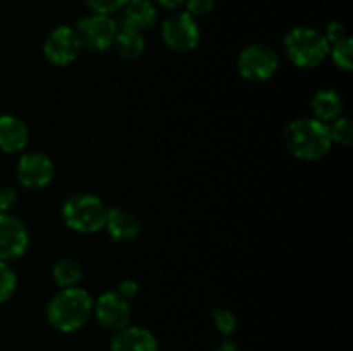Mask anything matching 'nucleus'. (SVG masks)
Instances as JSON below:
<instances>
[{
  "label": "nucleus",
  "mask_w": 353,
  "mask_h": 351,
  "mask_svg": "<svg viewBox=\"0 0 353 351\" xmlns=\"http://www.w3.org/2000/svg\"><path fill=\"white\" fill-rule=\"evenodd\" d=\"M283 141L293 157L307 162L319 160L333 147L327 124L316 117L292 120L283 133Z\"/></svg>",
  "instance_id": "f257e3e1"
},
{
  "label": "nucleus",
  "mask_w": 353,
  "mask_h": 351,
  "mask_svg": "<svg viewBox=\"0 0 353 351\" xmlns=\"http://www.w3.org/2000/svg\"><path fill=\"white\" fill-rule=\"evenodd\" d=\"M93 313V299L88 291L78 288H65L50 299L47 306V319L54 329L61 332H74L81 329Z\"/></svg>",
  "instance_id": "f03ea898"
},
{
  "label": "nucleus",
  "mask_w": 353,
  "mask_h": 351,
  "mask_svg": "<svg viewBox=\"0 0 353 351\" xmlns=\"http://www.w3.org/2000/svg\"><path fill=\"white\" fill-rule=\"evenodd\" d=\"M285 52L296 67H317L330 55V41L319 30L296 26L285 36Z\"/></svg>",
  "instance_id": "7ed1b4c3"
},
{
  "label": "nucleus",
  "mask_w": 353,
  "mask_h": 351,
  "mask_svg": "<svg viewBox=\"0 0 353 351\" xmlns=\"http://www.w3.org/2000/svg\"><path fill=\"white\" fill-rule=\"evenodd\" d=\"M107 209L102 200L88 193L69 196L62 206V219L69 229L76 233H99L105 227Z\"/></svg>",
  "instance_id": "20e7f679"
},
{
  "label": "nucleus",
  "mask_w": 353,
  "mask_h": 351,
  "mask_svg": "<svg viewBox=\"0 0 353 351\" xmlns=\"http://www.w3.org/2000/svg\"><path fill=\"white\" fill-rule=\"evenodd\" d=\"M238 71L245 79L254 83H262L271 79L279 67V57L269 45L254 43L238 55Z\"/></svg>",
  "instance_id": "39448f33"
},
{
  "label": "nucleus",
  "mask_w": 353,
  "mask_h": 351,
  "mask_svg": "<svg viewBox=\"0 0 353 351\" xmlns=\"http://www.w3.org/2000/svg\"><path fill=\"white\" fill-rule=\"evenodd\" d=\"M74 30L81 47L93 52H105L114 45L119 26L110 16L90 14V16L79 19Z\"/></svg>",
  "instance_id": "423d86ee"
},
{
  "label": "nucleus",
  "mask_w": 353,
  "mask_h": 351,
  "mask_svg": "<svg viewBox=\"0 0 353 351\" xmlns=\"http://www.w3.org/2000/svg\"><path fill=\"white\" fill-rule=\"evenodd\" d=\"M162 38L171 50L190 52L199 45V24L188 12H176L162 24Z\"/></svg>",
  "instance_id": "0eeeda50"
},
{
  "label": "nucleus",
  "mask_w": 353,
  "mask_h": 351,
  "mask_svg": "<svg viewBox=\"0 0 353 351\" xmlns=\"http://www.w3.org/2000/svg\"><path fill=\"white\" fill-rule=\"evenodd\" d=\"M79 38L71 26H57L47 34L43 41V54L54 65H69L78 57Z\"/></svg>",
  "instance_id": "6e6552de"
},
{
  "label": "nucleus",
  "mask_w": 353,
  "mask_h": 351,
  "mask_svg": "<svg viewBox=\"0 0 353 351\" xmlns=\"http://www.w3.org/2000/svg\"><path fill=\"white\" fill-rule=\"evenodd\" d=\"M93 313L102 327L109 330H119L130 326V299L121 296L117 291H107L100 295L97 301H93Z\"/></svg>",
  "instance_id": "1a4fd4ad"
},
{
  "label": "nucleus",
  "mask_w": 353,
  "mask_h": 351,
  "mask_svg": "<svg viewBox=\"0 0 353 351\" xmlns=\"http://www.w3.org/2000/svg\"><path fill=\"white\" fill-rule=\"evenodd\" d=\"M54 162L41 151L24 153L17 162L16 174L21 184L28 189H41L54 179Z\"/></svg>",
  "instance_id": "9d476101"
},
{
  "label": "nucleus",
  "mask_w": 353,
  "mask_h": 351,
  "mask_svg": "<svg viewBox=\"0 0 353 351\" xmlns=\"http://www.w3.org/2000/svg\"><path fill=\"white\" fill-rule=\"evenodd\" d=\"M30 244V234L23 220L0 213V260L9 262L23 257Z\"/></svg>",
  "instance_id": "9b49d317"
},
{
  "label": "nucleus",
  "mask_w": 353,
  "mask_h": 351,
  "mask_svg": "<svg viewBox=\"0 0 353 351\" xmlns=\"http://www.w3.org/2000/svg\"><path fill=\"white\" fill-rule=\"evenodd\" d=\"M110 351H159L157 339L148 329L126 326L116 330L110 341Z\"/></svg>",
  "instance_id": "f8f14e48"
},
{
  "label": "nucleus",
  "mask_w": 353,
  "mask_h": 351,
  "mask_svg": "<svg viewBox=\"0 0 353 351\" xmlns=\"http://www.w3.org/2000/svg\"><path fill=\"white\" fill-rule=\"evenodd\" d=\"M30 141V131L23 119L10 114L0 116V150L7 153L21 151Z\"/></svg>",
  "instance_id": "ddd939ff"
},
{
  "label": "nucleus",
  "mask_w": 353,
  "mask_h": 351,
  "mask_svg": "<svg viewBox=\"0 0 353 351\" xmlns=\"http://www.w3.org/2000/svg\"><path fill=\"white\" fill-rule=\"evenodd\" d=\"M105 229L116 243H131L140 234V222L128 210L109 209Z\"/></svg>",
  "instance_id": "4468645a"
},
{
  "label": "nucleus",
  "mask_w": 353,
  "mask_h": 351,
  "mask_svg": "<svg viewBox=\"0 0 353 351\" xmlns=\"http://www.w3.org/2000/svg\"><path fill=\"white\" fill-rule=\"evenodd\" d=\"M123 9L124 14L121 26L130 28V30L143 33L157 21V9L150 0H128Z\"/></svg>",
  "instance_id": "2eb2a0df"
},
{
  "label": "nucleus",
  "mask_w": 353,
  "mask_h": 351,
  "mask_svg": "<svg viewBox=\"0 0 353 351\" xmlns=\"http://www.w3.org/2000/svg\"><path fill=\"white\" fill-rule=\"evenodd\" d=\"M310 107H312L314 117L327 124L341 116L343 102L334 89H319L310 100Z\"/></svg>",
  "instance_id": "dca6fc26"
},
{
  "label": "nucleus",
  "mask_w": 353,
  "mask_h": 351,
  "mask_svg": "<svg viewBox=\"0 0 353 351\" xmlns=\"http://www.w3.org/2000/svg\"><path fill=\"white\" fill-rule=\"evenodd\" d=\"M112 47H116L119 57L126 58V61H134L143 54L147 43H145V38L140 31L119 26Z\"/></svg>",
  "instance_id": "f3484780"
},
{
  "label": "nucleus",
  "mask_w": 353,
  "mask_h": 351,
  "mask_svg": "<svg viewBox=\"0 0 353 351\" xmlns=\"http://www.w3.org/2000/svg\"><path fill=\"white\" fill-rule=\"evenodd\" d=\"M52 275L57 286L62 289L65 288H74L83 277V267L76 258L72 257H62L59 258L52 268Z\"/></svg>",
  "instance_id": "a211bd4d"
},
{
  "label": "nucleus",
  "mask_w": 353,
  "mask_h": 351,
  "mask_svg": "<svg viewBox=\"0 0 353 351\" xmlns=\"http://www.w3.org/2000/svg\"><path fill=\"white\" fill-rule=\"evenodd\" d=\"M327 129H330V138L331 143L341 145V147H348L353 140V126L352 120L348 117L340 116L338 119H334L333 123L327 124Z\"/></svg>",
  "instance_id": "6ab92c4d"
},
{
  "label": "nucleus",
  "mask_w": 353,
  "mask_h": 351,
  "mask_svg": "<svg viewBox=\"0 0 353 351\" xmlns=\"http://www.w3.org/2000/svg\"><path fill=\"white\" fill-rule=\"evenodd\" d=\"M352 50H353V41L352 38H345V40L336 41L330 47V54L333 57L334 64L343 71H350L352 69Z\"/></svg>",
  "instance_id": "aec40b11"
},
{
  "label": "nucleus",
  "mask_w": 353,
  "mask_h": 351,
  "mask_svg": "<svg viewBox=\"0 0 353 351\" xmlns=\"http://www.w3.org/2000/svg\"><path fill=\"white\" fill-rule=\"evenodd\" d=\"M17 286L16 272L7 262L0 260V303L7 301L14 295Z\"/></svg>",
  "instance_id": "412c9836"
},
{
  "label": "nucleus",
  "mask_w": 353,
  "mask_h": 351,
  "mask_svg": "<svg viewBox=\"0 0 353 351\" xmlns=\"http://www.w3.org/2000/svg\"><path fill=\"white\" fill-rule=\"evenodd\" d=\"M128 0H83L86 7L93 14H103V16H112L117 10L126 6Z\"/></svg>",
  "instance_id": "4be33fe9"
},
{
  "label": "nucleus",
  "mask_w": 353,
  "mask_h": 351,
  "mask_svg": "<svg viewBox=\"0 0 353 351\" xmlns=\"http://www.w3.org/2000/svg\"><path fill=\"white\" fill-rule=\"evenodd\" d=\"M212 319H214V326L217 327V330L223 334H233L236 330L238 320L234 317L233 312L224 308H217L212 312Z\"/></svg>",
  "instance_id": "5701e85b"
},
{
  "label": "nucleus",
  "mask_w": 353,
  "mask_h": 351,
  "mask_svg": "<svg viewBox=\"0 0 353 351\" xmlns=\"http://www.w3.org/2000/svg\"><path fill=\"white\" fill-rule=\"evenodd\" d=\"M186 12L192 17H203L216 7V0H185Z\"/></svg>",
  "instance_id": "b1692460"
},
{
  "label": "nucleus",
  "mask_w": 353,
  "mask_h": 351,
  "mask_svg": "<svg viewBox=\"0 0 353 351\" xmlns=\"http://www.w3.org/2000/svg\"><path fill=\"white\" fill-rule=\"evenodd\" d=\"M324 36H326V40L330 41V45H333L336 43V41H341L345 40V38H348V31L343 23H340V21H331V23L326 26Z\"/></svg>",
  "instance_id": "393cba45"
},
{
  "label": "nucleus",
  "mask_w": 353,
  "mask_h": 351,
  "mask_svg": "<svg viewBox=\"0 0 353 351\" xmlns=\"http://www.w3.org/2000/svg\"><path fill=\"white\" fill-rule=\"evenodd\" d=\"M17 195L9 186H0V213H6L16 203Z\"/></svg>",
  "instance_id": "a878e982"
},
{
  "label": "nucleus",
  "mask_w": 353,
  "mask_h": 351,
  "mask_svg": "<svg viewBox=\"0 0 353 351\" xmlns=\"http://www.w3.org/2000/svg\"><path fill=\"white\" fill-rule=\"evenodd\" d=\"M117 292L126 299H133L138 295V282L133 281V279H124L117 286Z\"/></svg>",
  "instance_id": "bb28decb"
},
{
  "label": "nucleus",
  "mask_w": 353,
  "mask_h": 351,
  "mask_svg": "<svg viewBox=\"0 0 353 351\" xmlns=\"http://www.w3.org/2000/svg\"><path fill=\"white\" fill-rule=\"evenodd\" d=\"M157 6H161L162 9H168V10H176L178 7H181L185 3V0H154Z\"/></svg>",
  "instance_id": "cd10ccee"
},
{
  "label": "nucleus",
  "mask_w": 353,
  "mask_h": 351,
  "mask_svg": "<svg viewBox=\"0 0 353 351\" xmlns=\"http://www.w3.org/2000/svg\"><path fill=\"white\" fill-rule=\"evenodd\" d=\"M214 351H238L236 344L231 343V341H223L221 344H217V348Z\"/></svg>",
  "instance_id": "c85d7f7f"
},
{
  "label": "nucleus",
  "mask_w": 353,
  "mask_h": 351,
  "mask_svg": "<svg viewBox=\"0 0 353 351\" xmlns=\"http://www.w3.org/2000/svg\"><path fill=\"white\" fill-rule=\"evenodd\" d=\"M161 351H174V350H161Z\"/></svg>",
  "instance_id": "c756f323"
}]
</instances>
